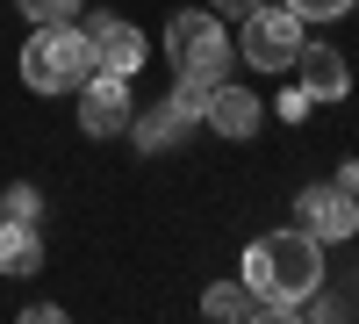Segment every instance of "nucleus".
<instances>
[{"label":"nucleus","mask_w":359,"mask_h":324,"mask_svg":"<svg viewBox=\"0 0 359 324\" xmlns=\"http://www.w3.org/2000/svg\"><path fill=\"white\" fill-rule=\"evenodd\" d=\"M245 288L266 303V317H294V303L309 296V288H323V238H309L302 223H287V231H266V238L245 245Z\"/></svg>","instance_id":"obj_1"},{"label":"nucleus","mask_w":359,"mask_h":324,"mask_svg":"<svg viewBox=\"0 0 359 324\" xmlns=\"http://www.w3.org/2000/svg\"><path fill=\"white\" fill-rule=\"evenodd\" d=\"M86 72H94V51H86L79 22H29V44H22V86L29 94H72Z\"/></svg>","instance_id":"obj_2"},{"label":"nucleus","mask_w":359,"mask_h":324,"mask_svg":"<svg viewBox=\"0 0 359 324\" xmlns=\"http://www.w3.org/2000/svg\"><path fill=\"white\" fill-rule=\"evenodd\" d=\"M165 58H172L180 79L216 86V79H230V65H237V37L223 29L216 8H180V15L165 22Z\"/></svg>","instance_id":"obj_3"},{"label":"nucleus","mask_w":359,"mask_h":324,"mask_svg":"<svg viewBox=\"0 0 359 324\" xmlns=\"http://www.w3.org/2000/svg\"><path fill=\"white\" fill-rule=\"evenodd\" d=\"M245 29H237V58H245L252 72H287L294 65V51H302V15L280 8V0H259L252 15H237Z\"/></svg>","instance_id":"obj_4"},{"label":"nucleus","mask_w":359,"mask_h":324,"mask_svg":"<svg viewBox=\"0 0 359 324\" xmlns=\"http://www.w3.org/2000/svg\"><path fill=\"white\" fill-rule=\"evenodd\" d=\"M294 216H302V231L323 238V245H352L359 238V195L338 188V181H309L294 195Z\"/></svg>","instance_id":"obj_5"},{"label":"nucleus","mask_w":359,"mask_h":324,"mask_svg":"<svg viewBox=\"0 0 359 324\" xmlns=\"http://www.w3.org/2000/svg\"><path fill=\"white\" fill-rule=\"evenodd\" d=\"M72 94H79V130L86 137H123L130 130V115H137V101H130V79L123 72H86L79 86H72Z\"/></svg>","instance_id":"obj_6"},{"label":"nucleus","mask_w":359,"mask_h":324,"mask_svg":"<svg viewBox=\"0 0 359 324\" xmlns=\"http://www.w3.org/2000/svg\"><path fill=\"white\" fill-rule=\"evenodd\" d=\"M86 51H94V65H101V72L137 79V72H144V58H151V37H144L130 15H94V22H86Z\"/></svg>","instance_id":"obj_7"},{"label":"nucleus","mask_w":359,"mask_h":324,"mask_svg":"<svg viewBox=\"0 0 359 324\" xmlns=\"http://www.w3.org/2000/svg\"><path fill=\"white\" fill-rule=\"evenodd\" d=\"M201 123L216 130V137H230V144H252V137H259V123H266V108H259V94H252V86H230V79H216V86H208Z\"/></svg>","instance_id":"obj_8"},{"label":"nucleus","mask_w":359,"mask_h":324,"mask_svg":"<svg viewBox=\"0 0 359 324\" xmlns=\"http://www.w3.org/2000/svg\"><path fill=\"white\" fill-rule=\"evenodd\" d=\"M187 130H194V115H187V108H180L172 94H165V101H151V108H137V115H130V144H137V152H144V159H158V152H180V144H187Z\"/></svg>","instance_id":"obj_9"},{"label":"nucleus","mask_w":359,"mask_h":324,"mask_svg":"<svg viewBox=\"0 0 359 324\" xmlns=\"http://www.w3.org/2000/svg\"><path fill=\"white\" fill-rule=\"evenodd\" d=\"M294 72H302V86L316 101H345V86H352V65L331 44H302V51H294Z\"/></svg>","instance_id":"obj_10"},{"label":"nucleus","mask_w":359,"mask_h":324,"mask_svg":"<svg viewBox=\"0 0 359 324\" xmlns=\"http://www.w3.org/2000/svg\"><path fill=\"white\" fill-rule=\"evenodd\" d=\"M43 267V231L22 223V216H0V274H36Z\"/></svg>","instance_id":"obj_11"},{"label":"nucleus","mask_w":359,"mask_h":324,"mask_svg":"<svg viewBox=\"0 0 359 324\" xmlns=\"http://www.w3.org/2000/svg\"><path fill=\"white\" fill-rule=\"evenodd\" d=\"M201 317L245 324V317H266V303H259L252 288H245V274H237V281H216V288H208V296H201Z\"/></svg>","instance_id":"obj_12"},{"label":"nucleus","mask_w":359,"mask_h":324,"mask_svg":"<svg viewBox=\"0 0 359 324\" xmlns=\"http://www.w3.org/2000/svg\"><path fill=\"white\" fill-rule=\"evenodd\" d=\"M0 216H22V223H36V216H43V188H36V181H15V188H0Z\"/></svg>","instance_id":"obj_13"},{"label":"nucleus","mask_w":359,"mask_h":324,"mask_svg":"<svg viewBox=\"0 0 359 324\" xmlns=\"http://www.w3.org/2000/svg\"><path fill=\"white\" fill-rule=\"evenodd\" d=\"M15 8H22L29 22H79L86 0H15Z\"/></svg>","instance_id":"obj_14"},{"label":"nucleus","mask_w":359,"mask_h":324,"mask_svg":"<svg viewBox=\"0 0 359 324\" xmlns=\"http://www.w3.org/2000/svg\"><path fill=\"white\" fill-rule=\"evenodd\" d=\"M280 8H294L302 22H345V15L359 8V0H280Z\"/></svg>","instance_id":"obj_15"},{"label":"nucleus","mask_w":359,"mask_h":324,"mask_svg":"<svg viewBox=\"0 0 359 324\" xmlns=\"http://www.w3.org/2000/svg\"><path fill=\"white\" fill-rule=\"evenodd\" d=\"M309 108H316V94H309V86H287V94H280V123H302Z\"/></svg>","instance_id":"obj_16"},{"label":"nucleus","mask_w":359,"mask_h":324,"mask_svg":"<svg viewBox=\"0 0 359 324\" xmlns=\"http://www.w3.org/2000/svg\"><path fill=\"white\" fill-rule=\"evenodd\" d=\"M208 8H216V15H252L259 0H208Z\"/></svg>","instance_id":"obj_17"},{"label":"nucleus","mask_w":359,"mask_h":324,"mask_svg":"<svg viewBox=\"0 0 359 324\" xmlns=\"http://www.w3.org/2000/svg\"><path fill=\"white\" fill-rule=\"evenodd\" d=\"M338 188H352V195H359V159H352V166H338Z\"/></svg>","instance_id":"obj_18"},{"label":"nucleus","mask_w":359,"mask_h":324,"mask_svg":"<svg viewBox=\"0 0 359 324\" xmlns=\"http://www.w3.org/2000/svg\"><path fill=\"white\" fill-rule=\"evenodd\" d=\"M352 281H359V267H352Z\"/></svg>","instance_id":"obj_19"}]
</instances>
